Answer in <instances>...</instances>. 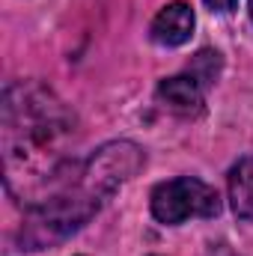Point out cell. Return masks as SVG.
I'll list each match as a JSON object with an SVG mask.
<instances>
[{"mask_svg": "<svg viewBox=\"0 0 253 256\" xmlns=\"http://www.w3.org/2000/svg\"><path fill=\"white\" fill-rule=\"evenodd\" d=\"M3 161L6 185L24 200V191H42L60 176L72 116L63 102L42 84H12L3 96Z\"/></svg>", "mask_w": 253, "mask_h": 256, "instance_id": "obj_1", "label": "cell"}, {"mask_svg": "<svg viewBox=\"0 0 253 256\" xmlns=\"http://www.w3.org/2000/svg\"><path fill=\"white\" fill-rule=\"evenodd\" d=\"M98 206H102V196H96L86 185H84V191L51 194L30 208V214L18 232V242L24 250L51 248V244L68 238L72 232H78L98 212Z\"/></svg>", "mask_w": 253, "mask_h": 256, "instance_id": "obj_2", "label": "cell"}, {"mask_svg": "<svg viewBox=\"0 0 253 256\" xmlns=\"http://www.w3.org/2000/svg\"><path fill=\"white\" fill-rule=\"evenodd\" d=\"M220 212V196L214 188L194 176L161 182L152 191V214L161 224H182L188 218H214Z\"/></svg>", "mask_w": 253, "mask_h": 256, "instance_id": "obj_3", "label": "cell"}, {"mask_svg": "<svg viewBox=\"0 0 253 256\" xmlns=\"http://www.w3.org/2000/svg\"><path fill=\"white\" fill-rule=\"evenodd\" d=\"M140 164H143V152L134 143H128V140L108 143V146H102L90 158L86 173H84L86 176L84 185L96 196H108V194L116 191L122 182H128L140 170Z\"/></svg>", "mask_w": 253, "mask_h": 256, "instance_id": "obj_4", "label": "cell"}, {"mask_svg": "<svg viewBox=\"0 0 253 256\" xmlns=\"http://www.w3.org/2000/svg\"><path fill=\"white\" fill-rule=\"evenodd\" d=\"M194 24H196L194 21V9L188 3H182V0L167 3L152 21V39L158 45H164V48H179V45H185L190 39Z\"/></svg>", "mask_w": 253, "mask_h": 256, "instance_id": "obj_5", "label": "cell"}, {"mask_svg": "<svg viewBox=\"0 0 253 256\" xmlns=\"http://www.w3.org/2000/svg\"><path fill=\"white\" fill-rule=\"evenodd\" d=\"M202 80L194 74H176L158 84V98L176 114H202Z\"/></svg>", "mask_w": 253, "mask_h": 256, "instance_id": "obj_6", "label": "cell"}, {"mask_svg": "<svg viewBox=\"0 0 253 256\" xmlns=\"http://www.w3.org/2000/svg\"><path fill=\"white\" fill-rule=\"evenodd\" d=\"M230 200L238 218L253 220V158H244L230 173Z\"/></svg>", "mask_w": 253, "mask_h": 256, "instance_id": "obj_7", "label": "cell"}, {"mask_svg": "<svg viewBox=\"0 0 253 256\" xmlns=\"http://www.w3.org/2000/svg\"><path fill=\"white\" fill-rule=\"evenodd\" d=\"M206 3H208L214 12H230V9H236L238 0H206Z\"/></svg>", "mask_w": 253, "mask_h": 256, "instance_id": "obj_8", "label": "cell"}, {"mask_svg": "<svg viewBox=\"0 0 253 256\" xmlns=\"http://www.w3.org/2000/svg\"><path fill=\"white\" fill-rule=\"evenodd\" d=\"M220 254H224V256H232V254H230V250H226V248H220Z\"/></svg>", "mask_w": 253, "mask_h": 256, "instance_id": "obj_9", "label": "cell"}, {"mask_svg": "<svg viewBox=\"0 0 253 256\" xmlns=\"http://www.w3.org/2000/svg\"><path fill=\"white\" fill-rule=\"evenodd\" d=\"M248 9H250V18H253V0H250V3H248Z\"/></svg>", "mask_w": 253, "mask_h": 256, "instance_id": "obj_10", "label": "cell"}]
</instances>
